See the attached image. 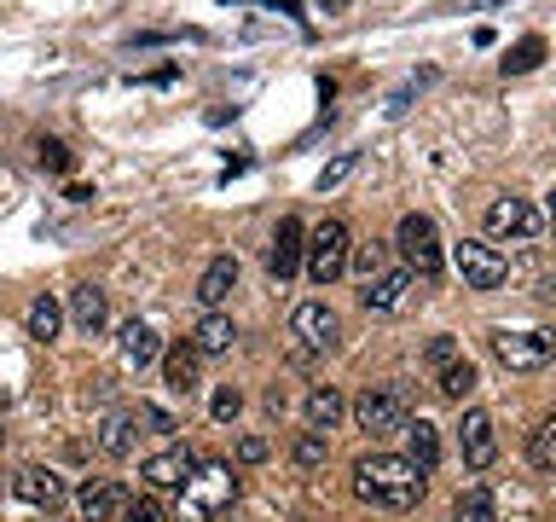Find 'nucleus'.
I'll return each instance as SVG.
<instances>
[{
    "label": "nucleus",
    "instance_id": "obj_39",
    "mask_svg": "<svg viewBox=\"0 0 556 522\" xmlns=\"http://www.w3.org/2000/svg\"><path fill=\"white\" fill-rule=\"evenodd\" d=\"M481 7H504V0H458V12H481Z\"/></svg>",
    "mask_w": 556,
    "mask_h": 522
},
{
    "label": "nucleus",
    "instance_id": "obj_19",
    "mask_svg": "<svg viewBox=\"0 0 556 522\" xmlns=\"http://www.w3.org/2000/svg\"><path fill=\"white\" fill-rule=\"evenodd\" d=\"M406 447H412V464L424 470V476L441 464V435H434L429 418H406Z\"/></svg>",
    "mask_w": 556,
    "mask_h": 522
},
{
    "label": "nucleus",
    "instance_id": "obj_30",
    "mask_svg": "<svg viewBox=\"0 0 556 522\" xmlns=\"http://www.w3.org/2000/svg\"><path fill=\"white\" fill-rule=\"evenodd\" d=\"M122 522H168V511H163V499H128L122 505Z\"/></svg>",
    "mask_w": 556,
    "mask_h": 522
},
{
    "label": "nucleus",
    "instance_id": "obj_7",
    "mask_svg": "<svg viewBox=\"0 0 556 522\" xmlns=\"http://www.w3.org/2000/svg\"><path fill=\"white\" fill-rule=\"evenodd\" d=\"M354 418H359V430H371V435L406 430V395H400L394 383H371V389L354 400Z\"/></svg>",
    "mask_w": 556,
    "mask_h": 522
},
{
    "label": "nucleus",
    "instance_id": "obj_31",
    "mask_svg": "<svg viewBox=\"0 0 556 522\" xmlns=\"http://www.w3.org/2000/svg\"><path fill=\"white\" fill-rule=\"evenodd\" d=\"M354 169H359V151H342L337 163H325V174H319V191H337V186H342Z\"/></svg>",
    "mask_w": 556,
    "mask_h": 522
},
{
    "label": "nucleus",
    "instance_id": "obj_23",
    "mask_svg": "<svg viewBox=\"0 0 556 522\" xmlns=\"http://www.w3.org/2000/svg\"><path fill=\"white\" fill-rule=\"evenodd\" d=\"M24 325H29V337H35V343H52V337H59V325H64L59 296H35L29 313H24Z\"/></svg>",
    "mask_w": 556,
    "mask_h": 522
},
{
    "label": "nucleus",
    "instance_id": "obj_12",
    "mask_svg": "<svg viewBox=\"0 0 556 522\" xmlns=\"http://www.w3.org/2000/svg\"><path fill=\"white\" fill-rule=\"evenodd\" d=\"M191 470H198V452H191V447H163V452H151V459H146V482L151 487H186Z\"/></svg>",
    "mask_w": 556,
    "mask_h": 522
},
{
    "label": "nucleus",
    "instance_id": "obj_26",
    "mask_svg": "<svg viewBox=\"0 0 556 522\" xmlns=\"http://www.w3.org/2000/svg\"><path fill=\"white\" fill-rule=\"evenodd\" d=\"M539 59H545V41H539V35H528V41H516L510 52H504V76H528Z\"/></svg>",
    "mask_w": 556,
    "mask_h": 522
},
{
    "label": "nucleus",
    "instance_id": "obj_34",
    "mask_svg": "<svg viewBox=\"0 0 556 522\" xmlns=\"http://www.w3.org/2000/svg\"><path fill=\"white\" fill-rule=\"evenodd\" d=\"M208 412H215L220 424H232V418L243 412V395L232 389V383H226V389H215V400H208Z\"/></svg>",
    "mask_w": 556,
    "mask_h": 522
},
{
    "label": "nucleus",
    "instance_id": "obj_24",
    "mask_svg": "<svg viewBox=\"0 0 556 522\" xmlns=\"http://www.w3.org/2000/svg\"><path fill=\"white\" fill-rule=\"evenodd\" d=\"M99 447L111 452V459H128L134 452V412H111L99 424Z\"/></svg>",
    "mask_w": 556,
    "mask_h": 522
},
{
    "label": "nucleus",
    "instance_id": "obj_27",
    "mask_svg": "<svg viewBox=\"0 0 556 522\" xmlns=\"http://www.w3.org/2000/svg\"><path fill=\"white\" fill-rule=\"evenodd\" d=\"M528 459H533L539 470H556V418H545V424L528 435Z\"/></svg>",
    "mask_w": 556,
    "mask_h": 522
},
{
    "label": "nucleus",
    "instance_id": "obj_4",
    "mask_svg": "<svg viewBox=\"0 0 556 522\" xmlns=\"http://www.w3.org/2000/svg\"><path fill=\"white\" fill-rule=\"evenodd\" d=\"M348 250H354V244H348V226H342V221H325L319 233L307 238V250H302V256H307V278H313V285H319V290H325V285H337V278L348 273Z\"/></svg>",
    "mask_w": 556,
    "mask_h": 522
},
{
    "label": "nucleus",
    "instance_id": "obj_18",
    "mask_svg": "<svg viewBox=\"0 0 556 522\" xmlns=\"http://www.w3.org/2000/svg\"><path fill=\"white\" fill-rule=\"evenodd\" d=\"M198 365H203V355L191 343H174V348H163V377H168V389H191L198 383Z\"/></svg>",
    "mask_w": 556,
    "mask_h": 522
},
{
    "label": "nucleus",
    "instance_id": "obj_41",
    "mask_svg": "<svg viewBox=\"0 0 556 522\" xmlns=\"http://www.w3.org/2000/svg\"><path fill=\"white\" fill-rule=\"evenodd\" d=\"M0 412H7V389H0Z\"/></svg>",
    "mask_w": 556,
    "mask_h": 522
},
{
    "label": "nucleus",
    "instance_id": "obj_33",
    "mask_svg": "<svg viewBox=\"0 0 556 522\" xmlns=\"http://www.w3.org/2000/svg\"><path fill=\"white\" fill-rule=\"evenodd\" d=\"M295 464H302V470L325 464V435H319V430H307L302 442H295Z\"/></svg>",
    "mask_w": 556,
    "mask_h": 522
},
{
    "label": "nucleus",
    "instance_id": "obj_28",
    "mask_svg": "<svg viewBox=\"0 0 556 522\" xmlns=\"http://www.w3.org/2000/svg\"><path fill=\"white\" fill-rule=\"evenodd\" d=\"M469 389H476V365H469V360L441 365V395H446V400H464Z\"/></svg>",
    "mask_w": 556,
    "mask_h": 522
},
{
    "label": "nucleus",
    "instance_id": "obj_22",
    "mask_svg": "<svg viewBox=\"0 0 556 522\" xmlns=\"http://www.w3.org/2000/svg\"><path fill=\"white\" fill-rule=\"evenodd\" d=\"M104 290H93V285H81V290H70V320H76L87 337H93V331H104Z\"/></svg>",
    "mask_w": 556,
    "mask_h": 522
},
{
    "label": "nucleus",
    "instance_id": "obj_13",
    "mask_svg": "<svg viewBox=\"0 0 556 522\" xmlns=\"http://www.w3.org/2000/svg\"><path fill=\"white\" fill-rule=\"evenodd\" d=\"M12 494L24 499V505H41V511H52V505H64V482L52 476V470H41V464H24L12 476Z\"/></svg>",
    "mask_w": 556,
    "mask_h": 522
},
{
    "label": "nucleus",
    "instance_id": "obj_3",
    "mask_svg": "<svg viewBox=\"0 0 556 522\" xmlns=\"http://www.w3.org/2000/svg\"><path fill=\"white\" fill-rule=\"evenodd\" d=\"M394 244H400V256H406V273H412V278H424V285H434V278H441L446 256H441V233H434L429 215H400Z\"/></svg>",
    "mask_w": 556,
    "mask_h": 522
},
{
    "label": "nucleus",
    "instance_id": "obj_35",
    "mask_svg": "<svg viewBox=\"0 0 556 522\" xmlns=\"http://www.w3.org/2000/svg\"><path fill=\"white\" fill-rule=\"evenodd\" d=\"M452 360H458V343H452V337H434V343H429V365H452Z\"/></svg>",
    "mask_w": 556,
    "mask_h": 522
},
{
    "label": "nucleus",
    "instance_id": "obj_1",
    "mask_svg": "<svg viewBox=\"0 0 556 522\" xmlns=\"http://www.w3.org/2000/svg\"><path fill=\"white\" fill-rule=\"evenodd\" d=\"M354 494L382 511H412L424 499V470L412 459H394V452H365L354 464Z\"/></svg>",
    "mask_w": 556,
    "mask_h": 522
},
{
    "label": "nucleus",
    "instance_id": "obj_36",
    "mask_svg": "<svg viewBox=\"0 0 556 522\" xmlns=\"http://www.w3.org/2000/svg\"><path fill=\"white\" fill-rule=\"evenodd\" d=\"M238 459H243V464H261V459H267V442H261V435H243V442H238Z\"/></svg>",
    "mask_w": 556,
    "mask_h": 522
},
{
    "label": "nucleus",
    "instance_id": "obj_40",
    "mask_svg": "<svg viewBox=\"0 0 556 522\" xmlns=\"http://www.w3.org/2000/svg\"><path fill=\"white\" fill-rule=\"evenodd\" d=\"M551 226H556V198H551Z\"/></svg>",
    "mask_w": 556,
    "mask_h": 522
},
{
    "label": "nucleus",
    "instance_id": "obj_5",
    "mask_svg": "<svg viewBox=\"0 0 556 522\" xmlns=\"http://www.w3.org/2000/svg\"><path fill=\"white\" fill-rule=\"evenodd\" d=\"M493 355L510 372H539L556 360V331H493Z\"/></svg>",
    "mask_w": 556,
    "mask_h": 522
},
{
    "label": "nucleus",
    "instance_id": "obj_14",
    "mask_svg": "<svg viewBox=\"0 0 556 522\" xmlns=\"http://www.w3.org/2000/svg\"><path fill=\"white\" fill-rule=\"evenodd\" d=\"M232 290H238V261H232V256H215V261L203 268V278H198V302H203L208 313H220V302H226Z\"/></svg>",
    "mask_w": 556,
    "mask_h": 522
},
{
    "label": "nucleus",
    "instance_id": "obj_16",
    "mask_svg": "<svg viewBox=\"0 0 556 522\" xmlns=\"http://www.w3.org/2000/svg\"><path fill=\"white\" fill-rule=\"evenodd\" d=\"M406 290H412V273L406 268H382L371 285H365L359 296H365V308H377V313H389V308H400L406 302Z\"/></svg>",
    "mask_w": 556,
    "mask_h": 522
},
{
    "label": "nucleus",
    "instance_id": "obj_2",
    "mask_svg": "<svg viewBox=\"0 0 556 522\" xmlns=\"http://www.w3.org/2000/svg\"><path fill=\"white\" fill-rule=\"evenodd\" d=\"M232 499H238L232 464H198L191 482L180 487V522H215Z\"/></svg>",
    "mask_w": 556,
    "mask_h": 522
},
{
    "label": "nucleus",
    "instance_id": "obj_6",
    "mask_svg": "<svg viewBox=\"0 0 556 522\" xmlns=\"http://www.w3.org/2000/svg\"><path fill=\"white\" fill-rule=\"evenodd\" d=\"M452 268L464 273L469 290H498L504 278H510V261H504L493 244H476V238H464L458 250H452Z\"/></svg>",
    "mask_w": 556,
    "mask_h": 522
},
{
    "label": "nucleus",
    "instance_id": "obj_9",
    "mask_svg": "<svg viewBox=\"0 0 556 522\" xmlns=\"http://www.w3.org/2000/svg\"><path fill=\"white\" fill-rule=\"evenodd\" d=\"M539 209L528 198H493L486 203V233L493 238H539Z\"/></svg>",
    "mask_w": 556,
    "mask_h": 522
},
{
    "label": "nucleus",
    "instance_id": "obj_38",
    "mask_svg": "<svg viewBox=\"0 0 556 522\" xmlns=\"http://www.w3.org/2000/svg\"><path fill=\"white\" fill-rule=\"evenodd\" d=\"M539 296H545V302H556V273H545V278H539Z\"/></svg>",
    "mask_w": 556,
    "mask_h": 522
},
{
    "label": "nucleus",
    "instance_id": "obj_29",
    "mask_svg": "<svg viewBox=\"0 0 556 522\" xmlns=\"http://www.w3.org/2000/svg\"><path fill=\"white\" fill-rule=\"evenodd\" d=\"M348 268H354L365 285H371V278L389 268V256H382V244H359V250H348Z\"/></svg>",
    "mask_w": 556,
    "mask_h": 522
},
{
    "label": "nucleus",
    "instance_id": "obj_15",
    "mask_svg": "<svg viewBox=\"0 0 556 522\" xmlns=\"http://www.w3.org/2000/svg\"><path fill=\"white\" fill-rule=\"evenodd\" d=\"M122 505H128V494H122V487L116 482H87L81 487V494H76V511H81V522H111L116 511H122Z\"/></svg>",
    "mask_w": 556,
    "mask_h": 522
},
{
    "label": "nucleus",
    "instance_id": "obj_8",
    "mask_svg": "<svg viewBox=\"0 0 556 522\" xmlns=\"http://www.w3.org/2000/svg\"><path fill=\"white\" fill-rule=\"evenodd\" d=\"M290 337H295V360L325 355V348L337 343V313H330L325 302H302L290 313Z\"/></svg>",
    "mask_w": 556,
    "mask_h": 522
},
{
    "label": "nucleus",
    "instance_id": "obj_25",
    "mask_svg": "<svg viewBox=\"0 0 556 522\" xmlns=\"http://www.w3.org/2000/svg\"><path fill=\"white\" fill-rule=\"evenodd\" d=\"M452 522H498V505H493V494L476 482V487H464L458 494V505H452Z\"/></svg>",
    "mask_w": 556,
    "mask_h": 522
},
{
    "label": "nucleus",
    "instance_id": "obj_32",
    "mask_svg": "<svg viewBox=\"0 0 556 522\" xmlns=\"http://www.w3.org/2000/svg\"><path fill=\"white\" fill-rule=\"evenodd\" d=\"M134 424H146L151 435H174L180 424H174V418L163 412V407H151V400H139V412H134Z\"/></svg>",
    "mask_w": 556,
    "mask_h": 522
},
{
    "label": "nucleus",
    "instance_id": "obj_20",
    "mask_svg": "<svg viewBox=\"0 0 556 522\" xmlns=\"http://www.w3.org/2000/svg\"><path fill=\"white\" fill-rule=\"evenodd\" d=\"M232 343H238V331H232L226 313H203L198 331H191V348H198V355H226Z\"/></svg>",
    "mask_w": 556,
    "mask_h": 522
},
{
    "label": "nucleus",
    "instance_id": "obj_37",
    "mask_svg": "<svg viewBox=\"0 0 556 522\" xmlns=\"http://www.w3.org/2000/svg\"><path fill=\"white\" fill-rule=\"evenodd\" d=\"M41 163H47V169H59V174H64V169H70V151L59 146V139H47V146H41Z\"/></svg>",
    "mask_w": 556,
    "mask_h": 522
},
{
    "label": "nucleus",
    "instance_id": "obj_21",
    "mask_svg": "<svg viewBox=\"0 0 556 522\" xmlns=\"http://www.w3.org/2000/svg\"><path fill=\"white\" fill-rule=\"evenodd\" d=\"M342 412H348V400L337 395V389H330V383H319V389H313L307 395V430H337L342 424Z\"/></svg>",
    "mask_w": 556,
    "mask_h": 522
},
{
    "label": "nucleus",
    "instance_id": "obj_17",
    "mask_svg": "<svg viewBox=\"0 0 556 522\" xmlns=\"http://www.w3.org/2000/svg\"><path fill=\"white\" fill-rule=\"evenodd\" d=\"M122 360H128V365L163 360V337H156L146 320H128V325H122Z\"/></svg>",
    "mask_w": 556,
    "mask_h": 522
},
{
    "label": "nucleus",
    "instance_id": "obj_10",
    "mask_svg": "<svg viewBox=\"0 0 556 522\" xmlns=\"http://www.w3.org/2000/svg\"><path fill=\"white\" fill-rule=\"evenodd\" d=\"M302 238H307V233H302V221H295V215H285V221H278V233H273V250H267V273L278 278V285H285V278H295V268H302V250H307Z\"/></svg>",
    "mask_w": 556,
    "mask_h": 522
},
{
    "label": "nucleus",
    "instance_id": "obj_11",
    "mask_svg": "<svg viewBox=\"0 0 556 522\" xmlns=\"http://www.w3.org/2000/svg\"><path fill=\"white\" fill-rule=\"evenodd\" d=\"M458 442H464V464L469 470H486L498 459V435H493V418H486V412H464Z\"/></svg>",
    "mask_w": 556,
    "mask_h": 522
}]
</instances>
